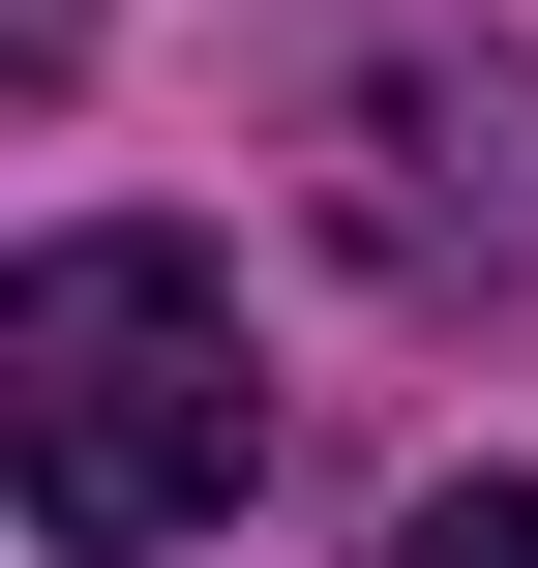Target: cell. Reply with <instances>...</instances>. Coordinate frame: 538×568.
<instances>
[{
    "label": "cell",
    "mask_w": 538,
    "mask_h": 568,
    "mask_svg": "<svg viewBox=\"0 0 538 568\" xmlns=\"http://www.w3.org/2000/svg\"><path fill=\"white\" fill-rule=\"evenodd\" d=\"M359 568H538V479H449L419 539H359Z\"/></svg>",
    "instance_id": "cell-3"
},
{
    "label": "cell",
    "mask_w": 538,
    "mask_h": 568,
    "mask_svg": "<svg viewBox=\"0 0 538 568\" xmlns=\"http://www.w3.org/2000/svg\"><path fill=\"white\" fill-rule=\"evenodd\" d=\"M329 240L389 300H538V60H479V30L329 60Z\"/></svg>",
    "instance_id": "cell-2"
},
{
    "label": "cell",
    "mask_w": 538,
    "mask_h": 568,
    "mask_svg": "<svg viewBox=\"0 0 538 568\" xmlns=\"http://www.w3.org/2000/svg\"><path fill=\"white\" fill-rule=\"evenodd\" d=\"M0 479H30V539H60V568H150V539H210V509L270 479V359H240V270H210V240H150V210L30 240V270H0Z\"/></svg>",
    "instance_id": "cell-1"
}]
</instances>
